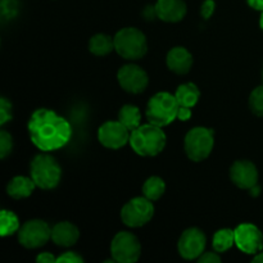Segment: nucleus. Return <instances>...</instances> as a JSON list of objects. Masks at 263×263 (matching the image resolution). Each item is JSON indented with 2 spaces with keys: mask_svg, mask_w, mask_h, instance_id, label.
<instances>
[{
  "mask_svg": "<svg viewBox=\"0 0 263 263\" xmlns=\"http://www.w3.org/2000/svg\"><path fill=\"white\" fill-rule=\"evenodd\" d=\"M179 108V102L175 95L166 91L157 92L146 104V120L153 125L164 127L177 120Z\"/></svg>",
  "mask_w": 263,
  "mask_h": 263,
  "instance_id": "nucleus-3",
  "label": "nucleus"
},
{
  "mask_svg": "<svg viewBox=\"0 0 263 263\" xmlns=\"http://www.w3.org/2000/svg\"><path fill=\"white\" fill-rule=\"evenodd\" d=\"M131 131L120 121H107L98 130V140L108 149H120L130 141Z\"/></svg>",
  "mask_w": 263,
  "mask_h": 263,
  "instance_id": "nucleus-12",
  "label": "nucleus"
},
{
  "mask_svg": "<svg viewBox=\"0 0 263 263\" xmlns=\"http://www.w3.org/2000/svg\"><path fill=\"white\" fill-rule=\"evenodd\" d=\"M80 238V231L76 225L68 221H62L51 228V240L55 246L68 248L74 246Z\"/></svg>",
  "mask_w": 263,
  "mask_h": 263,
  "instance_id": "nucleus-16",
  "label": "nucleus"
},
{
  "mask_svg": "<svg viewBox=\"0 0 263 263\" xmlns=\"http://www.w3.org/2000/svg\"><path fill=\"white\" fill-rule=\"evenodd\" d=\"M35 187L37 186L32 177L15 176L7 185V194L14 199H25L32 194Z\"/></svg>",
  "mask_w": 263,
  "mask_h": 263,
  "instance_id": "nucleus-18",
  "label": "nucleus"
},
{
  "mask_svg": "<svg viewBox=\"0 0 263 263\" xmlns=\"http://www.w3.org/2000/svg\"><path fill=\"white\" fill-rule=\"evenodd\" d=\"M110 254L118 263H134L140 258L141 246L130 231H120L110 243Z\"/></svg>",
  "mask_w": 263,
  "mask_h": 263,
  "instance_id": "nucleus-8",
  "label": "nucleus"
},
{
  "mask_svg": "<svg viewBox=\"0 0 263 263\" xmlns=\"http://www.w3.org/2000/svg\"><path fill=\"white\" fill-rule=\"evenodd\" d=\"M12 117V103L7 98L3 97L0 99V125L3 126L7 122H9Z\"/></svg>",
  "mask_w": 263,
  "mask_h": 263,
  "instance_id": "nucleus-27",
  "label": "nucleus"
},
{
  "mask_svg": "<svg viewBox=\"0 0 263 263\" xmlns=\"http://www.w3.org/2000/svg\"><path fill=\"white\" fill-rule=\"evenodd\" d=\"M187 7L184 0H157L154 14L168 23L180 22L186 15Z\"/></svg>",
  "mask_w": 263,
  "mask_h": 263,
  "instance_id": "nucleus-15",
  "label": "nucleus"
},
{
  "mask_svg": "<svg viewBox=\"0 0 263 263\" xmlns=\"http://www.w3.org/2000/svg\"><path fill=\"white\" fill-rule=\"evenodd\" d=\"M198 261L200 263H220L221 257L218 256L217 252H204L202 256L198 258Z\"/></svg>",
  "mask_w": 263,
  "mask_h": 263,
  "instance_id": "nucleus-30",
  "label": "nucleus"
},
{
  "mask_svg": "<svg viewBox=\"0 0 263 263\" xmlns=\"http://www.w3.org/2000/svg\"><path fill=\"white\" fill-rule=\"evenodd\" d=\"M259 26H261V28L263 30V12L261 14V18H259Z\"/></svg>",
  "mask_w": 263,
  "mask_h": 263,
  "instance_id": "nucleus-35",
  "label": "nucleus"
},
{
  "mask_svg": "<svg viewBox=\"0 0 263 263\" xmlns=\"http://www.w3.org/2000/svg\"><path fill=\"white\" fill-rule=\"evenodd\" d=\"M193 55L184 46H175L168 51L166 58L167 67L170 71L177 74H186L192 69Z\"/></svg>",
  "mask_w": 263,
  "mask_h": 263,
  "instance_id": "nucleus-17",
  "label": "nucleus"
},
{
  "mask_svg": "<svg viewBox=\"0 0 263 263\" xmlns=\"http://www.w3.org/2000/svg\"><path fill=\"white\" fill-rule=\"evenodd\" d=\"M235 244V230L231 229H221L213 235L212 247L217 253H223L229 251Z\"/></svg>",
  "mask_w": 263,
  "mask_h": 263,
  "instance_id": "nucleus-22",
  "label": "nucleus"
},
{
  "mask_svg": "<svg viewBox=\"0 0 263 263\" xmlns=\"http://www.w3.org/2000/svg\"><path fill=\"white\" fill-rule=\"evenodd\" d=\"M120 86L130 94H141L148 87V73L140 66L134 63L125 64L117 72Z\"/></svg>",
  "mask_w": 263,
  "mask_h": 263,
  "instance_id": "nucleus-11",
  "label": "nucleus"
},
{
  "mask_svg": "<svg viewBox=\"0 0 263 263\" xmlns=\"http://www.w3.org/2000/svg\"><path fill=\"white\" fill-rule=\"evenodd\" d=\"M254 263H263V252L261 251L259 253L254 254V258H253Z\"/></svg>",
  "mask_w": 263,
  "mask_h": 263,
  "instance_id": "nucleus-34",
  "label": "nucleus"
},
{
  "mask_svg": "<svg viewBox=\"0 0 263 263\" xmlns=\"http://www.w3.org/2000/svg\"><path fill=\"white\" fill-rule=\"evenodd\" d=\"M154 216V205L146 197H136L128 200L121 210V220L128 228H141Z\"/></svg>",
  "mask_w": 263,
  "mask_h": 263,
  "instance_id": "nucleus-7",
  "label": "nucleus"
},
{
  "mask_svg": "<svg viewBox=\"0 0 263 263\" xmlns=\"http://www.w3.org/2000/svg\"><path fill=\"white\" fill-rule=\"evenodd\" d=\"M192 117V108L189 107H181L180 105L179 113H177V120L180 121H187Z\"/></svg>",
  "mask_w": 263,
  "mask_h": 263,
  "instance_id": "nucleus-31",
  "label": "nucleus"
},
{
  "mask_svg": "<svg viewBox=\"0 0 263 263\" xmlns=\"http://www.w3.org/2000/svg\"><path fill=\"white\" fill-rule=\"evenodd\" d=\"M247 3L252 9L263 12V0H247Z\"/></svg>",
  "mask_w": 263,
  "mask_h": 263,
  "instance_id": "nucleus-33",
  "label": "nucleus"
},
{
  "mask_svg": "<svg viewBox=\"0 0 263 263\" xmlns=\"http://www.w3.org/2000/svg\"><path fill=\"white\" fill-rule=\"evenodd\" d=\"M215 146V131L212 128L198 127L187 131L184 139V149L187 158L193 162H202L210 157Z\"/></svg>",
  "mask_w": 263,
  "mask_h": 263,
  "instance_id": "nucleus-6",
  "label": "nucleus"
},
{
  "mask_svg": "<svg viewBox=\"0 0 263 263\" xmlns=\"http://www.w3.org/2000/svg\"><path fill=\"white\" fill-rule=\"evenodd\" d=\"M262 79H263V71H262Z\"/></svg>",
  "mask_w": 263,
  "mask_h": 263,
  "instance_id": "nucleus-36",
  "label": "nucleus"
},
{
  "mask_svg": "<svg viewBox=\"0 0 263 263\" xmlns=\"http://www.w3.org/2000/svg\"><path fill=\"white\" fill-rule=\"evenodd\" d=\"M58 263H82L84 258L76 252H66L57 258Z\"/></svg>",
  "mask_w": 263,
  "mask_h": 263,
  "instance_id": "nucleus-28",
  "label": "nucleus"
},
{
  "mask_svg": "<svg viewBox=\"0 0 263 263\" xmlns=\"http://www.w3.org/2000/svg\"><path fill=\"white\" fill-rule=\"evenodd\" d=\"M13 151V138L9 133L3 130L0 133V158L5 159Z\"/></svg>",
  "mask_w": 263,
  "mask_h": 263,
  "instance_id": "nucleus-26",
  "label": "nucleus"
},
{
  "mask_svg": "<svg viewBox=\"0 0 263 263\" xmlns=\"http://www.w3.org/2000/svg\"><path fill=\"white\" fill-rule=\"evenodd\" d=\"M27 128L31 141L45 153L63 148L72 136L68 121L46 108L36 109L31 115Z\"/></svg>",
  "mask_w": 263,
  "mask_h": 263,
  "instance_id": "nucleus-1",
  "label": "nucleus"
},
{
  "mask_svg": "<svg viewBox=\"0 0 263 263\" xmlns=\"http://www.w3.org/2000/svg\"><path fill=\"white\" fill-rule=\"evenodd\" d=\"M115 50L126 61H139L148 51V41L139 28L125 27L115 35Z\"/></svg>",
  "mask_w": 263,
  "mask_h": 263,
  "instance_id": "nucleus-4",
  "label": "nucleus"
},
{
  "mask_svg": "<svg viewBox=\"0 0 263 263\" xmlns=\"http://www.w3.org/2000/svg\"><path fill=\"white\" fill-rule=\"evenodd\" d=\"M118 121L122 122L130 131H134L140 126L141 113L136 105L125 104L118 112Z\"/></svg>",
  "mask_w": 263,
  "mask_h": 263,
  "instance_id": "nucleus-21",
  "label": "nucleus"
},
{
  "mask_svg": "<svg viewBox=\"0 0 263 263\" xmlns=\"http://www.w3.org/2000/svg\"><path fill=\"white\" fill-rule=\"evenodd\" d=\"M205 246H207L205 234L200 229L190 228L186 229L180 236L177 249L182 258L193 261V259H198L204 253Z\"/></svg>",
  "mask_w": 263,
  "mask_h": 263,
  "instance_id": "nucleus-10",
  "label": "nucleus"
},
{
  "mask_svg": "<svg viewBox=\"0 0 263 263\" xmlns=\"http://www.w3.org/2000/svg\"><path fill=\"white\" fill-rule=\"evenodd\" d=\"M51 239V228L43 220H30L18 230V241L27 249L44 247Z\"/></svg>",
  "mask_w": 263,
  "mask_h": 263,
  "instance_id": "nucleus-9",
  "label": "nucleus"
},
{
  "mask_svg": "<svg viewBox=\"0 0 263 263\" xmlns=\"http://www.w3.org/2000/svg\"><path fill=\"white\" fill-rule=\"evenodd\" d=\"M230 179L234 185L244 190H251L258 184V170L256 164L247 159L234 162L230 168Z\"/></svg>",
  "mask_w": 263,
  "mask_h": 263,
  "instance_id": "nucleus-14",
  "label": "nucleus"
},
{
  "mask_svg": "<svg viewBox=\"0 0 263 263\" xmlns=\"http://www.w3.org/2000/svg\"><path fill=\"white\" fill-rule=\"evenodd\" d=\"M215 9H216L215 0H204L202 7H200V14H202V17L204 18V20H208V18H211V15L213 14Z\"/></svg>",
  "mask_w": 263,
  "mask_h": 263,
  "instance_id": "nucleus-29",
  "label": "nucleus"
},
{
  "mask_svg": "<svg viewBox=\"0 0 263 263\" xmlns=\"http://www.w3.org/2000/svg\"><path fill=\"white\" fill-rule=\"evenodd\" d=\"M166 134L159 126L148 122L131 131L130 145L141 157L158 156L166 146Z\"/></svg>",
  "mask_w": 263,
  "mask_h": 263,
  "instance_id": "nucleus-2",
  "label": "nucleus"
},
{
  "mask_svg": "<svg viewBox=\"0 0 263 263\" xmlns=\"http://www.w3.org/2000/svg\"><path fill=\"white\" fill-rule=\"evenodd\" d=\"M0 223H2V230H0L2 236L13 235L14 233H18L21 228L17 216L8 210H3L0 213Z\"/></svg>",
  "mask_w": 263,
  "mask_h": 263,
  "instance_id": "nucleus-24",
  "label": "nucleus"
},
{
  "mask_svg": "<svg viewBox=\"0 0 263 263\" xmlns=\"http://www.w3.org/2000/svg\"><path fill=\"white\" fill-rule=\"evenodd\" d=\"M175 97L179 102V105L193 108L199 100L200 91L197 85L193 84V82H186V84H182L177 87Z\"/></svg>",
  "mask_w": 263,
  "mask_h": 263,
  "instance_id": "nucleus-20",
  "label": "nucleus"
},
{
  "mask_svg": "<svg viewBox=\"0 0 263 263\" xmlns=\"http://www.w3.org/2000/svg\"><path fill=\"white\" fill-rule=\"evenodd\" d=\"M89 50L97 57L108 55L115 50V37L107 33H97L89 40Z\"/></svg>",
  "mask_w": 263,
  "mask_h": 263,
  "instance_id": "nucleus-19",
  "label": "nucleus"
},
{
  "mask_svg": "<svg viewBox=\"0 0 263 263\" xmlns=\"http://www.w3.org/2000/svg\"><path fill=\"white\" fill-rule=\"evenodd\" d=\"M166 192V182L159 176H152L144 182L143 195L151 199L152 202L158 200Z\"/></svg>",
  "mask_w": 263,
  "mask_h": 263,
  "instance_id": "nucleus-23",
  "label": "nucleus"
},
{
  "mask_svg": "<svg viewBox=\"0 0 263 263\" xmlns=\"http://www.w3.org/2000/svg\"><path fill=\"white\" fill-rule=\"evenodd\" d=\"M36 261L39 263H54L57 262V258L49 252H44V253H40L36 257Z\"/></svg>",
  "mask_w": 263,
  "mask_h": 263,
  "instance_id": "nucleus-32",
  "label": "nucleus"
},
{
  "mask_svg": "<svg viewBox=\"0 0 263 263\" xmlns=\"http://www.w3.org/2000/svg\"><path fill=\"white\" fill-rule=\"evenodd\" d=\"M249 108L252 113L258 117H263V85L257 86L249 95Z\"/></svg>",
  "mask_w": 263,
  "mask_h": 263,
  "instance_id": "nucleus-25",
  "label": "nucleus"
},
{
  "mask_svg": "<svg viewBox=\"0 0 263 263\" xmlns=\"http://www.w3.org/2000/svg\"><path fill=\"white\" fill-rule=\"evenodd\" d=\"M235 246L246 254L259 253L263 249V234L253 223H241L235 229Z\"/></svg>",
  "mask_w": 263,
  "mask_h": 263,
  "instance_id": "nucleus-13",
  "label": "nucleus"
},
{
  "mask_svg": "<svg viewBox=\"0 0 263 263\" xmlns=\"http://www.w3.org/2000/svg\"><path fill=\"white\" fill-rule=\"evenodd\" d=\"M30 174L36 186L43 190H51L61 182L62 167L54 157L39 154L31 162Z\"/></svg>",
  "mask_w": 263,
  "mask_h": 263,
  "instance_id": "nucleus-5",
  "label": "nucleus"
}]
</instances>
